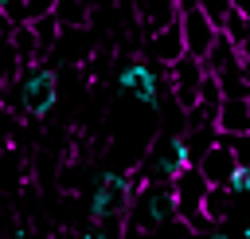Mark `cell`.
Masks as SVG:
<instances>
[{
  "label": "cell",
  "mask_w": 250,
  "mask_h": 239,
  "mask_svg": "<svg viewBox=\"0 0 250 239\" xmlns=\"http://www.w3.org/2000/svg\"><path fill=\"white\" fill-rule=\"evenodd\" d=\"M203 78H207V63L199 55H191V51H184L176 63H168V86H172V98H176V106L184 114L199 106Z\"/></svg>",
  "instance_id": "1"
},
{
  "label": "cell",
  "mask_w": 250,
  "mask_h": 239,
  "mask_svg": "<svg viewBox=\"0 0 250 239\" xmlns=\"http://www.w3.org/2000/svg\"><path fill=\"white\" fill-rule=\"evenodd\" d=\"M180 27H184V43H188V51H191V55H199V59H207V51H211L215 35L223 31V27H219V24H215L199 4L180 12Z\"/></svg>",
  "instance_id": "2"
},
{
  "label": "cell",
  "mask_w": 250,
  "mask_h": 239,
  "mask_svg": "<svg viewBox=\"0 0 250 239\" xmlns=\"http://www.w3.org/2000/svg\"><path fill=\"white\" fill-rule=\"evenodd\" d=\"M199 172L211 180V184H227V188H234V180H238V172H242V165H238V157H234V149L223 141V133H219V141L199 157Z\"/></svg>",
  "instance_id": "3"
},
{
  "label": "cell",
  "mask_w": 250,
  "mask_h": 239,
  "mask_svg": "<svg viewBox=\"0 0 250 239\" xmlns=\"http://www.w3.org/2000/svg\"><path fill=\"white\" fill-rule=\"evenodd\" d=\"M20 94H23V110L27 114H47L51 102H55V78L43 67H31V71H23Z\"/></svg>",
  "instance_id": "4"
},
{
  "label": "cell",
  "mask_w": 250,
  "mask_h": 239,
  "mask_svg": "<svg viewBox=\"0 0 250 239\" xmlns=\"http://www.w3.org/2000/svg\"><path fill=\"white\" fill-rule=\"evenodd\" d=\"M148 51L156 55V63H176L184 51H188V43H184V27H180V16L176 20H168V24H160V27H148Z\"/></svg>",
  "instance_id": "5"
},
{
  "label": "cell",
  "mask_w": 250,
  "mask_h": 239,
  "mask_svg": "<svg viewBox=\"0 0 250 239\" xmlns=\"http://www.w3.org/2000/svg\"><path fill=\"white\" fill-rule=\"evenodd\" d=\"M215 125H219V133H246L250 129V94H227Z\"/></svg>",
  "instance_id": "6"
},
{
  "label": "cell",
  "mask_w": 250,
  "mask_h": 239,
  "mask_svg": "<svg viewBox=\"0 0 250 239\" xmlns=\"http://www.w3.org/2000/svg\"><path fill=\"white\" fill-rule=\"evenodd\" d=\"M121 86L129 90V94H137L141 102H148V106H156V78H152V71L145 67V63H129L125 71H121Z\"/></svg>",
  "instance_id": "7"
},
{
  "label": "cell",
  "mask_w": 250,
  "mask_h": 239,
  "mask_svg": "<svg viewBox=\"0 0 250 239\" xmlns=\"http://www.w3.org/2000/svg\"><path fill=\"white\" fill-rule=\"evenodd\" d=\"M234 188H227V184H211L207 188V200H203V215L219 227V223H227L230 219V212H234Z\"/></svg>",
  "instance_id": "8"
},
{
  "label": "cell",
  "mask_w": 250,
  "mask_h": 239,
  "mask_svg": "<svg viewBox=\"0 0 250 239\" xmlns=\"http://www.w3.org/2000/svg\"><path fill=\"white\" fill-rule=\"evenodd\" d=\"M12 47L20 51V59H23V63L43 59V55H39V35H35V27H31V24H16V31H12Z\"/></svg>",
  "instance_id": "9"
},
{
  "label": "cell",
  "mask_w": 250,
  "mask_h": 239,
  "mask_svg": "<svg viewBox=\"0 0 250 239\" xmlns=\"http://www.w3.org/2000/svg\"><path fill=\"white\" fill-rule=\"evenodd\" d=\"M55 16L62 27H82L90 20V0H59L55 4Z\"/></svg>",
  "instance_id": "10"
},
{
  "label": "cell",
  "mask_w": 250,
  "mask_h": 239,
  "mask_svg": "<svg viewBox=\"0 0 250 239\" xmlns=\"http://www.w3.org/2000/svg\"><path fill=\"white\" fill-rule=\"evenodd\" d=\"M223 31H227L234 43H242V39L250 35V20H246V12H238V8H234V12L223 20Z\"/></svg>",
  "instance_id": "11"
},
{
  "label": "cell",
  "mask_w": 250,
  "mask_h": 239,
  "mask_svg": "<svg viewBox=\"0 0 250 239\" xmlns=\"http://www.w3.org/2000/svg\"><path fill=\"white\" fill-rule=\"evenodd\" d=\"M55 4H59V0H23V24H35V20L51 16Z\"/></svg>",
  "instance_id": "12"
},
{
  "label": "cell",
  "mask_w": 250,
  "mask_h": 239,
  "mask_svg": "<svg viewBox=\"0 0 250 239\" xmlns=\"http://www.w3.org/2000/svg\"><path fill=\"white\" fill-rule=\"evenodd\" d=\"M199 8H203V12H207L219 27H223V20L234 12V0H199Z\"/></svg>",
  "instance_id": "13"
},
{
  "label": "cell",
  "mask_w": 250,
  "mask_h": 239,
  "mask_svg": "<svg viewBox=\"0 0 250 239\" xmlns=\"http://www.w3.org/2000/svg\"><path fill=\"white\" fill-rule=\"evenodd\" d=\"M12 31H16V20H12L8 8L0 4V39H12Z\"/></svg>",
  "instance_id": "14"
},
{
  "label": "cell",
  "mask_w": 250,
  "mask_h": 239,
  "mask_svg": "<svg viewBox=\"0 0 250 239\" xmlns=\"http://www.w3.org/2000/svg\"><path fill=\"white\" fill-rule=\"evenodd\" d=\"M238 51H242V59H250V35H246V39L238 43Z\"/></svg>",
  "instance_id": "15"
},
{
  "label": "cell",
  "mask_w": 250,
  "mask_h": 239,
  "mask_svg": "<svg viewBox=\"0 0 250 239\" xmlns=\"http://www.w3.org/2000/svg\"><path fill=\"white\" fill-rule=\"evenodd\" d=\"M234 8H238V12H246V20H250V0H234Z\"/></svg>",
  "instance_id": "16"
},
{
  "label": "cell",
  "mask_w": 250,
  "mask_h": 239,
  "mask_svg": "<svg viewBox=\"0 0 250 239\" xmlns=\"http://www.w3.org/2000/svg\"><path fill=\"white\" fill-rule=\"evenodd\" d=\"M246 235H250V223H246Z\"/></svg>",
  "instance_id": "17"
},
{
  "label": "cell",
  "mask_w": 250,
  "mask_h": 239,
  "mask_svg": "<svg viewBox=\"0 0 250 239\" xmlns=\"http://www.w3.org/2000/svg\"><path fill=\"white\" fill-rule=\"evenodd\" d=\"M0 4H8V0H0Z\"/></svg>",
  "instance_id": "18"
}]
</instances>
